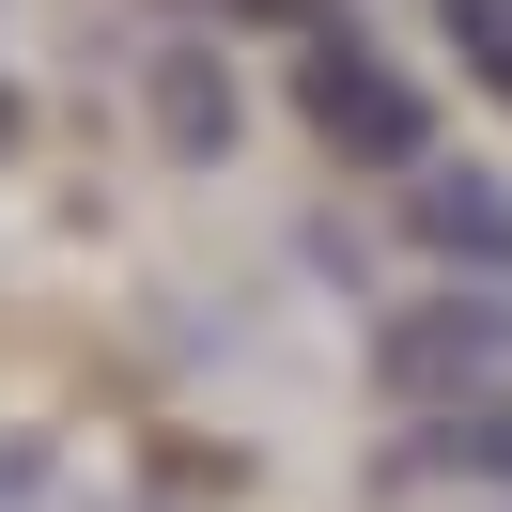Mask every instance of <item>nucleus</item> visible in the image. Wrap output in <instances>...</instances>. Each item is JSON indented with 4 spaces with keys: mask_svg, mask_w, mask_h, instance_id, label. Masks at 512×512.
Returning a JSON list of instances; mask_svg holds the SVG:
<instances>
[{
    "mask_svg": "<svg viewBox=\"0 0 512 512\" xmlns=\"http://www.w3.org/2000/svg\"><path fill=\"white\" fill-rule=\"evenodd\" d=\"M295 125H311L326 156H357V171H435V109H419V78L388 63L357 16L295 32Z\"/></svg>",
    "mask_w": 512,
    "mask_h": 512,
    "instance_id": "1",
    "label": "nucleus"
},
{
    "mask_svg": "<svg viewBox=\"0 0 512 512\" xmlns=\"http://www.w3.org/2000/svg\"><path fill=\"white\" fill-rule=\"evenodd\" d=\"M373 373H388V404L450 419V435L512 419V295H419V311H388Z\"/></svg>",
    "mask_w": 512,
    "mask_h": 512,
    "instance_id": "2",
    "label": "nucleus"
},
{
    "mask_svg": "<svg viewBox=\"0 0 512 512\" xmlns=\"http://www.w3.org/2000/svg\"><path fill=\"white\" fill-rule=\"evenodd\" d=\"M140 94H156L171 156H233V94H218V63H202V47H156V63H140Z\"/></svg>",
    "mask_w": 512,
    "mask_h": 512,
    "instance_id": "3",
    "label": "nucleus"
},
{
    "mask_svg": "<svg viewBox=\"0 0 512 512\" xmlns=\"http://www.w3.org/2000/svg\"><path fill=\"white\" fill-rule=\"evenodd\" d=\"M404 218L435 233V249H512V187H481V171H404Z\"/></svg>",
    "mask_w": 512,
    "mask_h": 512,
    "instance_id": "4",
    "label": "nucleus"
},
{
    "mask_svg": "<svg viewBox=\"0 0 512 512\" xmlns=\"http://www.w3.org/2000/svg\"><path fill=\"white\" fill-rule=\"evenodd\" d=\"M450 47H466V63L512 94V0H450Z\"/></svg>",
    "mask_w": 512,
    "mask_h": 512,
    "instance_id": "5",
    "label": "nucleus"
},
{
    "mask_svg": "<svg viewBox=\"0 0 512 512\" xmlns=\"http://www.w3.org/2000/svg\"><path fill=\"white\" fill-rule=\"evenodd\" d=\"M450 466H481V481H512V419H466V435H450Z\"/></svg>",
    "mask_w": 512,
    "mask_h": 512,
    "instance_id": "6",
    "label": "nucleus"
}]
</instances>
